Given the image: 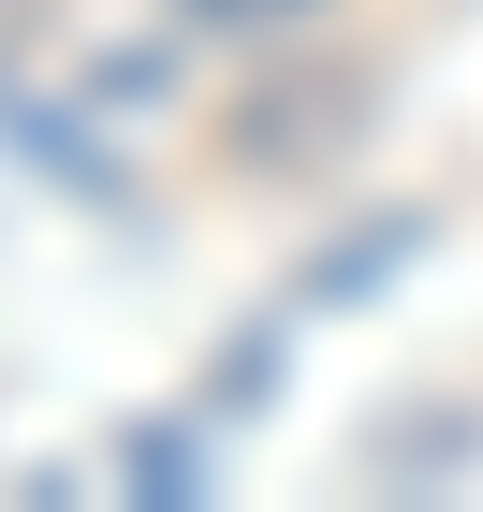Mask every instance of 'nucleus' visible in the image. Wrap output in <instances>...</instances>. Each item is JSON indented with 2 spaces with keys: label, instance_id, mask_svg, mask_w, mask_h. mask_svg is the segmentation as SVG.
<instances>
[{
  "label": "nucleus",
  "instance_id": "obj_1",
  "mask_svg": "<svg viewBox=\"0 0 483 512\" xmlns=\"http://www.w3.org/2000/svg\"><path fill=\"white\" fill-rule=\"evenodd\" d=\"M205 15H308V0H205Z\"/></svg>",
  "mask_w": 483,
  "mask_h": 512
}]
</instances>
